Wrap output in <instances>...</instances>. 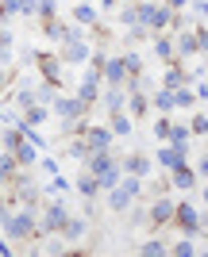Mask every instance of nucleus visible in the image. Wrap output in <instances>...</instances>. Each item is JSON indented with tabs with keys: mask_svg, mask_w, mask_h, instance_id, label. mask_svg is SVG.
Returning a JSON list of instances; mask_svg holds the SVG:
<instances>
[{
	"mask_svg": "<svg viewBox=\"0 0 208 257\" xmlns=\"http://www.w3.org/2000/svg\"><path fill=\"white\" fill-rule=\"evenodd\" d=\"M0 230H4V238H8V242H31V238L39 234L35 211H31V207H20V211H8V207H4Z\"/></svg>",
	"mask_w": 208,
	"mask_h": 257,
	"instance_id": "nucleus-1",
	"label": "nucleus"
},
{
	"mask_svg": "<svg viewBox=\"0 0 208 257\" xmlns=\"http://www.w3.org/2000/svg\"><path fill=\"white\" fill-rule=\"evenodd\" d=\"M50 111L66 123V131H81V123H85V104L77 96H62V92H58L54 104H50Z\"/></svg>",
	"mask_w": 208,
	"mask_h": 257,
	"instance_id": "nucleus-2",
	"label": "nucleus"
},
{
	"mask_svg": "<svg viewBox=\"0 0 208 257\" xmlns=\"http://www.w3.org/2000/svg\"><path fill=\"white\" fill-rule=\"evenodd\" d=\"M66 219H70V207L62 204V200H46V207H43V215H39V234H62V226H66Z\"/></svg>",
	"mask_w": 208,
	"mask_h": 257,
	"instance_id": "nucleus-3",
	"label": "nucleus"
},
{
	"mask_svg": "<svg viewBox=\"0 0 208 257\" xmlns=\"http://www.w3.org/2000/svg\"><path fill=\"white\" fill-rule=\"evenodd\" d=\"M174 223L181 226L185 234H197V230H204V215L193 204H174Z\"/></svg>",
	"mask_w": 208,
	"mask_h": 257,
	"instance_id": "nucleus-4",
	"label": "nucleus"
},
{
	"mask_svg": "<svg viewBox=\"0 0 208 257\" xmlns=\"http://www.w3.org/2000/svg\"><path fill=\"white\" fill-rule=\"evenodd\" d=\"M97 62H100V77H104V85H123V81H127V65H123V58L97 54Z\"/></svg>",
	"mask_w": 208,
	"mask_h": 257,
	"instance_id": "nucleus-5",
	"label": "nucleus"
},
{
	"mask_svg": "<svg viewBox=\"0 0 208 257\" xmlns=\"http://www.w3.org/2000/svg\"><path fill=\"white\" fill-rule=\"evenodd\" d=\"M77 135L89 142V150H112V131L104 123H81Z\"/></svg>",
	"mask_w": 208,
	"mask_h": 257,
	"instance_id": "nucleus-6",
	"label": "nucleus"
},
{
	"mask_svg": "<svg viewBox=\"0 0 208 257\" xmlns=\"http://www.w3.org/2000/svg\"><path fill=\"white\" fill-rule=\"evenodd\" d=\"M58 58L66 65H77V69H81V65L93 58V46H89V39H74V43H62V54H58Z\"/></svg>",
	"mask_w": 208,
	"mask_h": 257,
	"instance_id": "nucleus-7",
	"label": "nucleus"
},
{
	"mask_svg": "<svg viewBox=\"0 0 208 257\" xmlns=\"http://www.w3.org/2000/svg\"><path fill=\"white\" fill-rule=\"evenodd\" d=\"M185 154H189V146H174V142H166L162 150L154 154V161H158L162 169H177V165H185Z\"/></svg>",
	"mask_w": 208,
	"mask_h": 257,
	"instance_id": "nucleus-8",
	"label": "nucleus"
},
{
	"mask_svg": "<svg viewBox=\"0 0 208 257\" xmlns=\"http://www.w3.org/2000/svg\"><path fill=\"white\" fill-rule=\"evenodd\" d=\"M100 104L108 107V115L112 111H123V107H127V88L123 85H104L100 88Z\"/></svg>",
	"mask_w": 208,
	"mask_h": 257,
	"instance_id": "nucleus-9",
	"label": "nucleus"
},
{
	"mask_svg": "<svg viewBox=\"0 0 208 257\" xmlns=\"http://www.w3.org/2000/svg\"><path fill=\"white\" fill-rule=\"evenodd\" d=\"M174 54L177 58H197V39H193V31H185V27H177L174 31Z\"/></svg>",
	"mask_w": 208,
	"mask_h": 257,
	"instance_id": "nucleus-10",
	"label": "nucleus"
},
{
	"mask_svg": "<svg viewBox=\"0 0 208 257\" xmlns=\"http://www.w3.org/2000/svg\"><path fill=\"white\" fill-rule=\"evenodd\" d=\"M39 73L50 85H62V58H50V54H39Z\"/></svg>",
	"mask_w": 208,
	"mask_h": 257,
	"instance_id": "nucleus-11",
	"label": "nucleus"
},
{
	"mask_svg": "<svg viewBox=\"0 0 208 257\" xmlns=\"http://www.w3.org/2000/svg\"><path fill=\"white\" fill-rule=\"evenodd\" d=\"M93 177H97V188H100V192L116 188V184H120V177H123V169H120V158L112 161V165H104L100 173H93Z\"/></svg>",
	"mask_w": 208,
	"mask_h": 257,
	"instance_id": "nucleus-12",
	"label": "nucleus"
},
{
	"mask_svg": "<svg viewBox=\"0 0 208 257\" xmlns=\"http://www.w3.org/2000/svg\"><path fill=\"white\" fill-rule=\"evenodd\" d=\"M108 131H112V139H127V135L135 131V123H131L127 111H112L108 115Z\"/></svg>",
	"mask_w": 208,
	"mask_h": 257,
	"instance_id": "nucleus-13",
	"label": "nucleus"
},
{
	"mask_svg": "<svg viewBox=\"0 0 208 257\" xmlns=\"http://www.w3.org/2000/svg\"><path fill=\"white\" fill-rule=\"evenodd\" d=\"M74 23H81V27H97V23H100L97 4H93V0H81V4L74 8Z\"/></svg>",
	"mask_w": 208,
	"mask_h": 257,
	"instance_id": "nucleus-14",
	"label": "nucleus"
},
{
	"mask_svg": "<svg viewBox=\"0 0 208 257\" xmlns=\"http://www.w3.org/2000/svg\"><path fill=\"white\" fill-rule=\"evenodd\" d=\"M66 27H70V23H66V20H58V16L43 20V35H46V43L62 46V43H66Z\"/></svg>",
	"mask_w": 208,
	"mask_h": 257,
	"instance_id": "nucleus-15",
	"label": "nucleus"
},
{
	"mask_svg": "<svg viewBox=\"0 0 208 257\" xmlns=\"http://www.w3.org/2000/svg\"><path fill=\"white\" fill-rule=\"evenodd\" d=\"M85 234H89V223L81 215H70L66 226H62V238H66V242H85Z\"/></svg>",
	"mask_w": 208,
	"mask_h": 257,
	"instance_id": "nucleus-16",
	"label": "nucleus"
},
{
	"mask_svg": "<svg viewBox=\"0 0 208 257\" xmlns=\"http://www.w3.org/2000/svg\"><path fill=\"white\" fill-rule=\"evenodd\" d=\"M181 85H189V73L177 65V58L174 62H166V73H162V88H181Z\"/></svg>",
	"mask_w": 208,
	"mask_h": 257,
	"instance_id": "nucleus-17",
	"label": "nucleus"
},
{
	"mask_svg": "<svg viewBox=\"0 0 208 257\" xmlns=\"http://www.w3.org/2000/svg\"><path fill=\"white\" fill-rule=\"evenodd\" d=\"M16 177H20V161H16V154H12V150H4V154H0V188L12 184Z\"/></svg>",
	"mask_w": 208,
	"mask_h": 257,
	"instance_id": "nucleus-18",
	"label": "nucleus"
},
{
	"mask_svg": "<svg viewBox=\"0 0 208 257\" xmlns=\"http://www.w3.org/2000/svg\"><path fill=\"white\" fill-rule=\"evenodd\" d=\"M104 200H108V211H127V207L135 204V196L123 192L120 184H116V188H108V192H104Z\"/></svg>",
	"mask_w": 208,
	"mask_h": 257,
	"instance_id": "nucleus-19",
	"label": "nucleus"
},
{
	"mask_svg": "<svg viewBox=\"0 0 208 257\" xmlns=\"http://www.w3.org/2000/svg\"><path fill=\"white\" fill-rule=\"evenodd\" d=\"M154 58L158 62H174L177 54H174V35L170 31H158V39H154Z\"/></svg>",
	"mask_w": 208,
	"mask_h": 257,
	"instance_id": "nucleus-20",
	"label": "nucleus"
},
{
	"mask_svg": "<svg viewBox=\"0 0 208 257\" xmlns=\"http://www.w3.org/2000/svg\"><path fill=\"white\" fill-rule=\"evenodd\" d=\"M170 181H174V188L189 192V188L197 184V169H189V165H177V169H170Z\"/></svg>",
	"mask_w": 208,
	"mask_h": 257,
	"instance_id": "nucleus-21",
	"label": "nucleus"
},
{
	"mask_svg": "<svg viewBox=\"0 0 208 257\" xmlns=\"http://www.w3.org/2000/svg\"><path fill=\"white\" fill-rule=\"evenodd\" d=\"M120 169H123V173H135V177H143V181H147V173H151V161L143 158V154H127V158L120 161Z\"/></svg>",
	"mask_w": 208,
	"mask_h": 257,
	"instance_id": "nucleus-22",
	"label": "nucleus"
},
{
	"mask_svg": "<svg viewBox=\"0 0 208 257\" xmlns=\"http://www.w3.org/2000/svg\"><path fill=\"white\" fill-rule=\"evenodd\" d=\"M151 104L162 111V115H174L177 107H174V88H154L151 92Z\"/></svg>",
	"mask_w": 208,
	"mask_h": 257,
	"instance_id": "nucleus-23",
	"label": "nucleus"
},
{
	"mask_svg": "<svg viewBox=\"0 0 208 257\" xmlns=\"http://www.w3.org/2000/svg\"><path fill=\"white\" fill-rule=\"evenodd\" d=\"M151 223H158V226H162V223H174V200H166V196H162V200H154Z\"/></svg>",
	"mask_w": 208,
	"mask_h": 257,
	"instance_id": "nucleus-24",
	"label": "nucleus"
},
{
	"mask_svg": "<svg viewBox=\"0 0 208 257\" xmlns=\"http://www.w3.org/2000/svg\"><path fill=\"white\" fill-rule=\"evenodd\" d=\"M70 188H74V184H70L66 177H62V173H54V177H50V181H46L43 196H46V200H62V196L70 192Z\"/></svg>",
	"mask_w": 208,
	"mask_h": 257,
	"instance_id": "nucleus-25",
	"label": "nucleus"
},
{
	"mask_svg": "<svg viewBox=\"0 0 208 257\" xmlns=\"http://www.w3.org/2000/svg\"><path fill=\"white\" fill-rule=\"evenodd\" d=\"M123 111H127V115H147V111H151V96H147V92H127V107H123Z\"/></svg>",
	"mask_w": 208,
	"mask_h": 257,
	"instance_id": "nucleus-26",
	"label": "nucleus"
},
{
	"mask_svg": "<svg viewBox=\"0 0 208 257\" xmlns=\"http://www.w3.org/2000/svg\"><path fill=\"white\" fill-rule=\"evenodd\" d=\"M74 192L85 196V200H89V196H97V192H100V188H97V177H93L89 169H81V177L74 181Z\"/></svg>",
	"mask_w": 208,
	"mask_h": 257,
	"instance_id": "nucleus-27",
	"label": "nucleus"
},
{
	"mask_svg": "<svg viewBox=\"0 0 208 257\" xmlns=\"http://www.w3.org/2000/svg\"><path fill=\"white\" fill-rule=\"evenodd\" d=\"M12 154H16V161H20V169H23V165H35V161H39V150H35L31 142H23V139L12 146Z\"/></svg>",
	"mask_w": 208,
	"mask_h": 257,
	"instance_id": "nucleus-28",
	"label": "nucleus"
},
{
	"mask_svg": "<svg viewBox=\"0 0 208 257\" xmlns=\"http://www.w3.org/2000/svg\"><path fill=\"white\" fill-rule=\"evenodd\" d=\"M139 253L143 257H166V253H170V246H166L162 238H143V242H139Z\"/></svg>",
	"mask_w": 208,
	"mask_h": 257,
	"instance_id": "nucleus-29",
	"label": "nucleus"
},
{
	"mask_svg": "<svg viewBox=\"0 0 208 257\" xmlns=\"http://www.w3.org/2000/svg\"><path fill=\"white\" fill-rule=\"evenodd\" d=\"M20 115H23V123L39 127V123H46V119H50V107H46V104H31L27 111H20Z\"/></svg>",
	"mask_w": 208,
	"mask_h": 257,
	"instance_id": "nucleus-30",
	"label": "nucleus"
},
{
	"mask_svg": "<svg viewBox=\"0 0 208 257\" xmlns=\"http://www.w3.org/2000/svg\"><path fill=\"white\" fill-rule=\"evenodd\" d=\"M58 88L62 85H50V81H39V85H35V100H39V104H54V96H58Z\"/></svg>",
	"mask_w": 208,
	"mask_h": 257,
	"instance_id": "nucleus-31",
	"label": "nucleus"
},
{
	"mask_svg": "<svg viewBox=\"0 0 208 257\" xmlns=\"http://www.w3.org/2000/svg\"><path fill=\"white\" fill-rule=\"evenodd\" d=\"M170 253H174V257H197V242H193V234H185L181 242H174Z\"/></svg>",
	"mask_w": 208,
	"mask_h": 257,
	"instance_id": "nucleus-32",
	"label": "nucleus"
},
{
	"mask_svg": "<svg viewBox=\"0 0 208 257\" xmlns=\"http://www.w3.org/2000/svg\"><path fill=\"white\" fill-rule=\"evenodd\" d=\"M120 188H123V192H131L135 200H139V196H143V177H135V173H123V177H120Z\"/></svg>",
	"mask_w": 208,
	"mask_h": 257,
	"instance_id": "nucleus-33",
	"label": "nucleus"
},
{
	"mask_svg": "<svg viewBox=\"0 0 208 257\" xmlns=\"http://www.w3.org/2000/svg\"><path fill=\"white\" fill-rule=\"evenodd\" d=\"M189 135H193V131H189V123H174L166 142H174V146H189Z\"/></svg>",
	"mask_w": 208,
	"mask_h": 257,
	"instance_id": "nucleus-34",
	"label": "nucleus"
},
{
	"mask_svg": "<svg viewBox=\"0 0 208 257\" xmlns=\"http://www.w3.org/2000/svg\"><path fill=\"white\" fill-rule=\"evenodd\" d=\"M193 104H197V96H193V88H189V85L174 88V107H181V111H185V107H193Z\"/></svg>",
	"mask_w": 208,
	"mask_h": 257,
	"instance_id": "nucleus-35",
	"label": "nucleus"
},
{
	"mask_svg": "<svg viewBox=\"0 0 208 257\" xmlns=\"http://www.w3.org/2000/svg\"><path fill=\"white\" fill-rule=\"evenodd\" d=\"M16 111H27V107L31 104H39V100H35V88H16Z\"/></svg>",
	"mask_w": 208,
	"mask_h": 257,
	"instance_id": "nucleus-36",
	"label": "nucleus"
},
{
	"mask_svg": "<svg viewBox=\"0 0 208 257\" xmlns=\"http://www.w3.org/2000/svg\"><path fill=\"white\" fill-rule=\"evenodd\" d=\"M170 127H174V119H170V115H158V119H154V139H158V142H166V139H170Z\"/></svg>",
	"mask_w": 208,
	"mask_h": 257,
	"instance_id": "nucleus-37",
	"label": "nucleus"
},
{
	"mask_svg": "<svg viewBox=\"0 0 208 257\" xmlns=\"http://www.w3.org/2000/svg\"><path fill=\"white\" fill-rule=\"evenodd\" d=\"M123 65H127V77L143 73V54L139 50H127V54H123Z\"/></svg>",
	"mask_w": 208,
	"mask_h": 257,
	"instance_id": "nucleus-38",
	"label": "nucleus"
},
{
	"mask_svg": "<svg viewBox=\"0 0 208 257\" xmlns=\"http://www.w3.org/2000/svg\"><path fill=\"white\" fill-rule=\"evenodd\" d=\"M35 16H39V20L58 16V0H35Z\"/></svg>",
	"mask_w": 208,
	"mask_h": 257,
	"instance_id": "nucleus-39",
	"label": "nucleus"
},
{
	"mask_svg": "<svg viewBox=\"0 0 208 257\" xmlns=\"http://www.w3.org/2000/svg\"><path fill=\"white\" fill-rule=\"evenodd\" d=\"M20 16V0H0V23H8Z\"/></svg>",
	"mask_w": 208,
	"mask_h": 257,
	"instance_id": "nucleus-40",
	"label": "nucleus"
},
{
	"mask_svg": "<svg viewBox=\"0 0 208 257\" xmlns=\"http://www.w3.org/2000/svg\"><path fill=\"white\" fill-rule=\"evenodd\" d=\"M12 62V31H0V65Z\"/></svg>",
	"mask_w": 208,
	"mask_h": 257,
	"instance_id": "nucleus-41",
	"label": "nucleus"
},
{
	"mask_svg": "<svg viewBox=\"0 0 208 257\" xmlns=\"http://www.w3.org/2000/svg\"><path fill=\"white\" fill-rule=\"evenodd\" d=\"M193 39H197V50L208 58V27H204V23H197V27H193Z\"/></svg>",
	"mask_w": 208,
	"mask_h": 257,
	"instance_id": "nucleus-42",
	"label": "nucleus"
},
{
	"mask_svg": "<svg viewBox=\"0 0 208 257\" xmlns=\"http://www.w3.org/2000/svg\"><path fill=\"white\" fill-rule=\"evenodd\" d=\"M120 23H123V27H131V31H139V16H135V4H127V8L120 12Z\"/></svg>",
	"mask_w": 208,
	"mask_h": 257,
	"instance_id": "nucleus-43",
	"label": "nucleus"
},
{
	"mask_svg": "<svg viewBox=\"0 0 208 257\" xmlns=\"http://www.w3.org/2000/svg\"><path fill=\"white\" fill-rule=\"evenodd\" d=\"M185 8H189V12H193V16H197V20H200V23H204V20H208V0H189Z\"/></svg>",
	"mask_w": 208,
	"mask_h": 257,
	"instance_id": "nucleus-44",
	"label": "nucleus"
},
{
	"mask_svg": "<svg viewBox=\"0 0 208 257\" xmlns=\"http://www.w3.org/2000/svg\"><path fill=\"white\" fill-rule=\"evenodd\" d=\"M189 131H193V135H208V115H193Z\"/></svg>",
	"mask_w": 208,
	"mask_h": 257,
	"instance_id": "nucleus-45",
	"label": "nucleus"
},
{
	"mask_svg": "<svg viewBox=\"0 0 208 257\" xmlns=\"http://www.w3.org/2000/svg\"><path fill=\"white\" fill-rule=\"evenodd\" d=\"M39 165H43V173H50V177L58 173V158H50V154H43V158H39Z\"/></svg>",
	"mask_w": 208,
	"mask_h": 257,
	"instance_id": "nucleus-46",
	"label": "nucleus"
},
{
	"mask_svg": "<svg viewBox=\"0 0 208 257\" xmlns=\"http://www.w3.org/2000/svg\"><path fill=\"white\" fill-rule=\"evenodd\" d=\"M20 16H27V20H31V16H35V0H20Z\"/></svg>",
	"mask_w": 208,
	"mask_h": 257,
	"instance_id": "nucleus-47",
	"label": "nucleus"
},
{
	"mask_svg": "<svg viewBox=\"0 0 208 257\" xmlns=\"http://www.w3.org/2000/svg\"><path fill=\"white\" fill-rule=\"evenodd\" d=\"M162 4H166L170 12H185V4H189V0H162Z\"/></svg>",
	"mask_w": 208,
	"mask_h": 257,
	"instance_id": "nucleus-48",
	"label": "nucleus"
},
{
	"mask_svg": "<svg viewBox=\"0 0 208 257\" xmlns=\"http://www.w3.org/2000/svg\"><path fill=\"white\" fill-rule=\"evenodd\" d=\"M197 177H204V181H208V154L197 161Z\"/></svg>",
	"mask_w": 208,
	"mask_h": 257,
	"instance_id": "nucleus-49",
	"label": "nucleus"
},
{
	"mask_svg": "<svg viewBox=\"0 0 208 257\" xmlns=\"http://www.w3.org/2000/svg\"><path fill=\"white\" fill-rule=\"evenodd\" d=\"M12 253H16V249H12V246H8V238L0 234V257H12Z\"/></svg>",
	"mask_w": 208,
	"mask_h": 257,
	"instance_id": "nucleus-50",
	"label": "nucleus"
},
{
	"mask_svg": "<svg viewBox=\"0 0 208 257\" xmlns=\"http://www.w3.org/2000/svg\"><path fill=\"white\" fill-rule=\"evenodd\" d=\"M116 4H120V0H100V8H116Z\"/></svg>",
	"mask_w": 208,
	"mask_h": 257,
	"instance_id": "nucleus-51",
	"label": "nucleus"
},
{
	"mask_svg": "<svg viewBox=\"0 0 208 257\" xmlns=\"http://www.w3.org/2000/svg\"><path fill=\"white\" fill-rule=\"evenodd\" d=\"M204 207H208V184H204Z\"/></svg>",
	"mask_w": 208,
	"mask_h": 257,
	"instance_id": "nucleus-52",
	"label": "nucleus"
},
{
	"mask_svg": "<svg viewBox=\"0 0 208 257\" xmlns=\"http://www.w3.org/2000/svg\"><path fill=\"white\" fill-rule=\"evenodd\" d=\"M4 81H8V77H4V73H0V88H4Z\"/></svg>",
	"mask_w": 208,
	"mask_h": 257,
	"instance_id": "nucleus-53",
	"label": "nucleus"
},
{
	"mask_svg": "<svg viewBox=\"0 0 208 257\" xmlns=\"http://www.w3.org/2000/svg\"><path fill=\"white\" fill-rule=\"evenodd\" d=\"M0 219H4V204H0Z\"/></svg>",
	"mask_w": 208,
	"mask_h": 257,
	"instance_id": "nucleus-54",
	"label": "nucleus"
}]
</instances>
